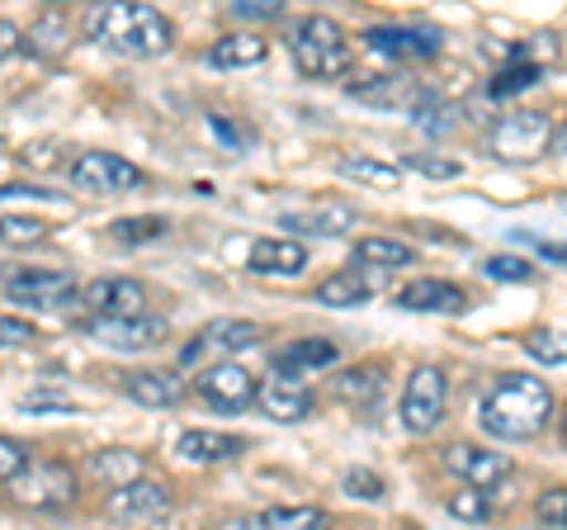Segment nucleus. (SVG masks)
I'll return each mask as SVG.
<instances>
[{
  "mask_svg": "<svg viewBox=\"0 0 567 530\" xmlns=\"http://www.w3.org/2000/svg\"><path fill=\"white\" fill-rule=\"evenodd\" d=\"M548 421H554V388L539 375H525V369H511V375L496 379L483 408H477V427L492 440H506V446L535 440Z\"/></svg>",
  "mask_w": 567,
  "mask_h": 530,
  "instance_id": "obj_1",
  "label": "nucleus"
},
{
  "mask_svg": "<svg viewBox=\"0 0 567 530\" xmlns=\"http://www.w3.org/2000/svg\"><path fill=\"white\" fill-rule=\"evenodd\" d=\"M85 33L118 58H162L175 43L171 20L156 6H128V0H104L85 10Z\"/></svg>",
  "mask_w": 567,
  "mask_h": 530,
  "instance_id": "obj_2",
  "label": "nucleus"
},
{
  "mask_svg": "<svg viewBox=\"0 0 567 530\" xmlns=\"http://www.w3.org/2000/svg\"><path fill=\"white\" fill-rule=\"evenodd\" d=\"M289 52L293 67L312 81H336L354 67V43L350 33L331 20V14H308L289 29Z\"/></svg>",
  "mask_w": 567,
  "mask_h": 530,
  "instance_id": "obj_3",
  "label": "nucleus"
},
{
  "mask_svg": "<svg viewBox=\"0 0 567 530\" xmlns=\"http://www.w3.org/2000/svg\"><path fill=\"white\" fill-rule=\"evenodd\" d=\"M14 507L29 511H66L81 498V479L76 469L62 465V459H29V465L6 483Z\"/></svg>",
  "mask_w": 567,
  "mask_h": 530,
  "instance_id": "obj_4",
  "label": "nucleus"
},
{
  "mask_svg": "<svg viewBox=\"0 0 567 530\" xmlns=\"http://www.w3.org/2000/svg\"><path fill=\"white\" fill-rule=\"evenodd\" d=\"M548 143H563L558 137V123L548 119L544 110H516V114H502L492 123V133H487V147L496 162H539V156L548 152Z\"/></svg>",
  "mask_w": 567,
  "mask_h": 530,
  "instance_id": "obj_5",
  "label": "nucleus"
},
{
  "mask_svg": "<svg viewBox=\"0 0 567 530\" xmlns=\"http://www.w3.org/2000/svg\"><path fill=\"white\" fill-rule=\"evenodd\" d=\"M6 298L33 313H71L81 304V285L71 271H10L6 275Z\"/></svg>",
  "mask_w": 567,
  "mask_h": 530,
  "instance_id": "obj_6",
  "label": "nucleus"
},
{
  "mask_svg": "<svg viewBox=\"0 0 567 530\" xmlns=\"http://www.w3.org/2000/svg\"><path fill=\"white\" fill-rule=\"evenodd\" d=\"M450 408V379L440 365H416L402 384V427L412 436H431Z\"/></svg>",
  "mask_w": 567,
  "mask_h": 530,
  "instance_id": "obj_7",
  "label": "nucleus"
},
{
  "mask_svg": "<svg viewBox=\"0 0 567 530\" xmlns=\"http://www.w3.org/2000/svg\"><path fill=\"white\" fill-rule=\"evenodd\" d=\"M142 181H147L142 166H133L128 156H118V152H81L76 162H71V185L85 194H128Z\"/></svg>",
  "mask_w": 567,
  "mask_h": 530,
  "instance_id": "obj_8",
  "label": "nucleus"
},
{
  "mask_svg": "<svg viewBox=\"0 0 567 530\" xmlns=\"http://www.w3.org/2000/svg\"><path fill=\"white\" fill-rule=\"evenodd\" d=\"M256 388H260V379L237 360H218V365H208L204 375L194 379V394H199L208 408H218V412H246L256 402Z\"/></svg>",
  "mask_w": 567,
  "mask_h": 530,
  "instance_id": "obj_9",
  "label": "nucleus"
},
{
  "mask_svg": "<svg viewBox=\"0 0 567 530\" xmlns=\"http://www.w3.org/2000/svg\"><path fill=\"white\" fill-rule=\"evenodd\" d=\"M171 507H175V498H171L166 483L137 479V483H123L104 498V517L118 521V526H152V521L171 517Z\"/></svg>",
  "mask_w": 567,
  "mask_h": 530,
  "instance_id": "obj_10",
  "label": "nucleus"
},
{
  "mask_svg": "<svg viewBox=\"0 0 567 530\" xmlns=\"http://www.w3.org/2000/svg\"><path fill=\"white\" fill-rule=\"evenodd\" d=\"M85 332L110 350H152L171 337V323L156 313H137V317H85Z\"/></svg>",
  "mask_w": 567,
  "mask_h": 530,
  "instance_id": "obj_11",
  "label": "nucleus"
},
{
  "mask_svg": "<svg viewBox=\"0 0 567 530\" xmlns=\"http://www.w3.org/2000/svg\"><path fill=\"white\" fill-rule=\"evenodd\" d=\"M360 43L388 62H431L440 52V33L416 29V24H374V29H364Z\"/></svg>",
  "mask_w": 567,
  "mask_h": 530,
  "instance_id": "obj_12",
  "label": "nucleus"
},
{
  "mask_svg": "<svg viewBox=\"0 0 567 530\" xmlns=\"http://www.w3.org/2000/svg\"><path fill=\"white\" fill-rule=\"evenodd\" d=\"M445 469L454 473L464 488H477V492H487L496 488L511 473V459L502 450H487V446H473V440H454V446H445Z\"/></svg>",
  "mask_w": 567,
  "mask_h": 530,
  "instance_id": "obj_13",
  "label": "nucleus"
},
{
  "mask_svg": "<svg viewBox=\"0 0 567 530\" xmlns=\"http://www.w3.org/2000/svg\"><path fill=\"white\" fill-rule=\"evenodd\" d=\"M360 227V208L354 204H312V208H293V214H279V233H303V237H346Z\"/></svg>",
  "mask_w": 567,
  "mask_h": 530,
  "instance_id": "obj_14",
  "label": "nucleus"
},
{
  "mask_svg": "<svg viewBox=\"0 0 567 530\" xmlns=\"http://www.w3.org/2000/svg\"><path fill=\"white\" fill-rule=\"evenodd\" d=\"M81 304L91 308V317H137V313H147V289L128 275H110V279L85 285Z\"/></svg>",
  "mask_w": 567,
  "mask_h": 530,
  "instance_id": "obj_15",
  "label": "nucleus"
},
{
  "mask_svg": "<svg viewBox=\"0 0 567 530\" xmlns=\"http://www.w3.org/2000/svg\"><path fill=\"white\" fill-rule=\"evenodd\" d=\"M398 308L402 313H445V317H458V313H468V294L458 289L454 279L416 275L412 285L398 289Z\"/></svg>",
  "mask_w": 567,
  "mask_h": 530,
  "instance_id": "obj_16",
  "label": "nucleus"
},
{
  "mask_svg": "<svg viewBox=\"0 0 567 530\" xmlns=\"http://www.w3.org/2000/svg\"><path fill=\"white\" fill-rule=\"evenodd\" d=\"M256 402L260 412L270 421H284V427H293V421H308L312 412V388L303 379H289V375H270L260 388H256Z\"/></svg>",
  "mask_w": 567,
  "mask_h": 530,
  "instance_id": "obj_17",
  "label": "nucleus"
},
{
  "mask_svg": "<svg viewBox=\"0 0 567 530\" xmlns=\"http://www.w3.org/2000/svg\"><path fill=\"white\" fill-rule=\"evenodd\" d=\"M246 265H251V275H265V279H293L308 265V246L298 237H256Z\"/></svg>",
  "mask_w": 567,
  "mask_h": 530,
  "instance_id": "obj_18",
  "label": "nucleus"
},
{
  "mask_svg": "<svg viewBox=\"0 0 567 530\" xmlns=\"http://www.w3.org/2000/svg\"><path fill=\"white\" fill-rule=\"evenodd\" d=\"M118 384L133 402H142V408H181L185 394H189L181 384V375H171V369H128Z\"/></svg>",
  "mask_w": 567,
  "mask_h": 530,
  "instance_id": "obj_19",
  "label": "nucleus"
},
{
  "mask_svg": "<svg viewBox=\"0 0 567 530\" xmlns=\"http://www.w3.org/2000/svg\"><path fill=\"white\" fill-rule=\"evenodd\" d=\"M260 337H265V327L251 323V317H213V323L199 332V337L185 346V360H194L204 346H208V350H227V356H237V350L256 346Z\"/></svg>",
  "mask_w": 567,
  "mask_h": 530,
  "instance_id": "obj_20",
  "label": "nucleus"
},
{
  "mask_svg": "<svg viewBox=\"0 0 567 530\" xmlns=\"http://www.w3.org/2000/svg\"><path fill=\"white\" fill-rule=\"evenodd\" d=\"M341 360V346L327 342V337H303V342H289L275 356V375H289V379H303V375H322Z\"/></svg>",
  "mask_w": 567,
  "mask_h": 530,
  "instance_id": "obj_21",
  "label": "nucleus"
},
{
  "mask_svg": "<svg viewBox=\"0 0 567 530\" xmlns=\"http://www.w3.org/2000/svg\"><path fill=\"white\" fill-rule=\"evenodd\" d=\"M246 450V440L233 436V431H208V427H194L175 440V455L185 459V465H227V459H237Z\"/></svg>",
  "mask_w": 567,
  "mask_h": 530,
  "instance_id": "obj_22",
  "label": "nucleus"
},
{
  "mask_svg": "<svg viewBox=\"0 0 567 530\" xmlns=\"http://www.w3.org/2000/svg\"><path fill=\"white\" fill-rule=\"evenodd\" d=\"M270 58V43L260 39V33H227L208 48V67H218V72H246V67H260Z\"/></svg>",
  "mask_w": 567,
  "mask_h": 530,
  "instance_id": "obj_23",
  "label": "nucleus"
},
{
  "mask_svg": "<svg viewBox=\"0 0 567 530\" xmlns=\"http://www.w3.org/2000/svg\"><path fill=\"white\" fill-rule=\"evenodd\" d=\"M350 261L364 271H406V265H416V246L402 237H360Z\"/></svg>",
  "mask_w": 567,
  "mask_h": 530,
  "instance_id": "obj_24",
  "label": "nucleus"
},
{
  "mask_svg": "<svg viewBox=\"0 0 567 530\" xmlns=\"http://www.w3.org/2000/svg\"><path fill=\"white\" fill-rule=\"evenodd\" d=\"M369 298H374V279L364 271H336L317 285V304L327 308H364Z\"/></svg>",
  "mask_w": 567,
  "mask_h": 530,
  "instance_id": "obj_25",
  "label": "nucleus"
},
{
  "mask_svg": "<svg viewBox=\"0 0 567 530\" xmlns=\"http://www.w3.org/2000/svg\"><path fill=\"white\" fill-rule=\"evenodd\" d=\"M327 526L331 517L322 507H265L241 521V530H327Z\"/></svg>",
  "mask_w": 567,
  "mask_h": 530,
  "instance_id": "obj_26",
  "label": "nucleus"
},
{
  "mask_svg": "<svg viewBox=\"0 0 567 530\" xmlns=\"http://www.w3.org/2000/svg\"><path fill=\"white\" fill-rule=\"evenodd\" d=\"M52 223L39 214H0V246L10 252H33V246H48Z\"/></svg>",
  "mask_w": 567,
  "mask_h": 530,
  "instance_id": "obj_27",
  "label": "nucleus"
},
{
  "mask_svg": "<svg viewBox=\"0 0 567 530\" xmlns=\"http://www.w3.org/2000/svg\"><path fill=\"white\" fill-rule=\"evenodd\" d=\"M336 171H341L346 181H360V185H374V190H398L402 185V166L383 162V156H341Z\"/></svg>",
  "mask_w": 567,
  "mask_h": 530,
  "instance_id": "obj_28",
  "label": "nucleus"
},
{
  "mask_svg": "<svg viewBox=\"0 0 567 530\" xmlns=\"http://www.w3.org/2000/svg\"><path fill=\"white\" fill-rule=\"evenodd\" d=\"M336 398L354 402V408H374V402L383 398V369L364 365V369H346V375H336Z\"/></svg>",
  "mask_w": 567,
  "mask_h": 530,
  "instance_id": "obj_29",
  "label": "nucleus"
},
{
  "mask_svg": "<svg viewBox=\"0 0 567 530\" xmlns=\"http://www.w3.org/2000/svg\"><path fill=\"white\" fill-rule=\"evenodd\" d=\"M350 95L364 104H412L421 91H416V81H406V77H369V81H354Z\"/></svg>",
  "mask_w": 567,
  "mask_h": 530,
  "instance_id": "obj_30",
  "label": "nucleus"
},
{
  "mask_svg": "<svg viewBox=\"0 0 567 530\" xmlns=\"http://www.w3.org/2000/svg\"><path fill=\"white\" fill-rule=\"evenodd\" d=\"M110 237H114L118 246H147V242H162V237H171V218H162V214L114 218V223H110Z\"/></svg>",
  "mask_w": 567,
  "mask_h": 530,
  "instance_id": "obj_31",
  "label": "nucleus"
},
{
  "mask_svg": "<svg viewBox=\"0 0 567 530\" xmlns=\"http://www.w3.org/2000/svg\"><path fill=\"white\" fill-rule=\"evenodd\" d=\"M91 473L104 483H114V488L137 483L142 479V455L137 450H104V455L91 459Z\"/></svg>",
  "mask_w": 567,
  "mask_h": 530,
  "instance_id": "obj_32",
  "label": "nucleus"
},
{
  "mask_svg": "<svg viewBox=\"0 0 567 530\" xmlns=\"http://www.w3.org/2000/svg\"><path fill=\"white\" fill-rule=\"evenodd\" d=\"M483 275L496 279V285H525V279L535 275V265H529L525 256L502 252V256H487V261H483Z\"/></svg>",
  "mask_w": 567,
  "mask_h": 530,
  "instance_id": "obj_33",
  "label": "nucleus"
},
{
  "mask_svg": "<svg viewBox=\"0 0 567 530\" xmlns=\"http://www.w3.org/2000/svg\"><path fill=\"white\" fill-rule=\"evenodd\" d=\"M341 488L350 492V498H360V502H383L388 498V483H383V473H374V469H346V479H341Z\"/></svg>",
  "mask_w": 567,
  "mask_h": 530,
  "instance_id": "obj_34",
  "label": "nucleus"
},
{
  "mask_svg": "<svg viewBox=\"0 0 567 530\" xmlns=\"http://www.w3.org/2000/svg\"><path fill=\"white\" fill-rule=\"evenodd\" d=\"M454 119H458V110H454L450 100H440V95L425 100V104H416V123H421L425 133H450Z\"/></svg>",
  "mask_w": 567,
  "mask_h": 530,
  "instance_id": "obj_35",
  "label": "nucleus"
},
{
  "mask_svg": "<svg viewBox=\"0 0 567 530\" xmlns=\"http://www.w3.org/2000/svg\"><path fill=\"white\" fill-rule=\"evenodd\" d=\"M445 507H450V517H458V521H487V511H492L487 492H477V488H458Z\"/></svg>",
  "mask_w": 567,
  "mask_h": 530,
  "instance_id": "obj_36",
  "label": "nucleus"
},
{
  "mask_svg": "<svg viewBox=\"0 0 567 530\" xmlns=\"http://www.w3.org/2000/svg\"><path fill=\"white\" fill-rule=\"evenodd\" d=\"M544 72H539V67L535 62H525V67H506V72L502 77H496L492 81V95L496 100H502V95H516V91H529V85H535Z\"/></svg>",
  "mask_w": 567,
  "mask_h": 530,
  "instance_id": "obj_37",
  "label": "nucleus"
},
{
  "mask_svg": "<svg viewBox=\"0 0 567 530\" xmlns=\"http://www.w3.org/2000/svg\"><path fill=\"white\" fill-rule=\"evenodd\" d=\"M29 342H39V327H33L29 317L0 313V350H14V346H29Z\"/></svg>",
  "mask_w": 567,
  "mask_h": 530,
  "instance_id": "obj_38",
  "label": "nucleus"
},
{
  "mask_svg": "<svg viewBox=\"0 0 567 530\" xmlns=\"http://www.w3.org/2000/svg\"><path fill=\"white\" fill-rule=\"evenodd\" d=\"M406 166L421 171V175H431V181H458V175H464V166H458V162H445V156H425V152H412V156H406Z\"/></svg>",
  "mask_w": 567,
  "mask_h": 530,
  "instance_id": "obj_39",
  "label": "nucleus"
},
{
  "mask_svg": "<svg viewBox=\"0 0 567 530\" xmlns=\"http://www.w3.org/2000/svg\"><path fill=\"white\" fill-rule=\"evenodd\" d=\"M529 356H535V360H544V365H563L567 360V350H563V337H558V332H529Z\"/></svg>",
  "mask_w": 567,
  "mask_h": 530,
  "instance_id": "obj_40",
  "label": "nucleus"
},
{
  "mask_svg": "<svg viewBox=\"0 0 567 530\" xmlns=\"http://www.w3.org/2000/svg\"><path fill=\"white\" fill-rule=\"evenodd\" d=\"M233 14L246 24H275V20H284V6L279 0H237Z\"/></svg>",
  "mask_w": 567,
  "mask_h": 530,
  "instance_id": "obj_41",
  "label": "nucleus"
},
{
  "mask_svg": "<svg viewBox=\"0 0 567 530\" xmlns=\"http://www.w3.org/2000/svg\"><path fill=\"white\" fill-rule=\"evenodd\" d=\"M24 465H29V450L14 436H0V488H6Z\"/></svg>",
  "mask_w": 567,
  "mask_h": 530,
  "instance_id": "obj_42",
  "label": "nucleus"
},
{
  "mask_svg": "<svg viewBox=\"0 0 567 530\" xmlns=\"http://www.w3.org/2000/svg\"><path fill=\"white\" fill-rule=\"evenodd\" d=\"M563 498H567L563 488H548L544 498H539V521H548L554 530H563V517H567V502Z\"/></svg>",
  "mask_w": 567,
  "mask_h": 530,
  "instance_id": "obj_43",
  "label": "nucleus"
},
{
  "mask_svg": "<svg viewBox=\"0 0 567 530\" xmlns=\"http://www.w3.org/2000/svg\"><path fill=\"white\" fill-rule=\"evenodd\" d=\"M20 408H24V412H43V408H62V412H71L76 402H71L66 394H24V398H20Z\"/></svg>",
  "mask_w": 567,
  "mask_h": 530,
  "instance_id": "obj_44",
  "label": "nucleus"
},
{
  "mask_svg": "<svg viewBox=\"0 0 567 530\" xmlns=\"http://www.w3.org/2000/svg\"><path fill=\"white\" fill-rule=\"evenodd\" d=\"M20 48H24V29L14 24V20H0V62L14 58Z\"/></svg>",
  "mask_w": 567,
  "mask_h": 530,
  "instance_id": "obj_45",
  "label": "nucleus"
},
{
  "mask_svg": "<svg viewBox=\"0 0 567 530\" xmlns=\"http://www.w3.org/2000/svg\"><path fill=\"white\" fill-rule=\"evenodd\" d=\"M48 152H58V143H52V137H39V143H29V147L20 152V162H24V166H52Z\"/></svg>",
  "mask_w": 567,
  "mask_h": 530,
  "instance_id": "obj_46",
  "label": "nucleus"
},
{
  "mask_svg": "<svg viewBox=\"0 0 567 530\" xmlns=\"http://www.w3.org/2000/svg\"><path fill=\"white\" fill-rule=\"evenodd\" d=\"M0 152H6V133H0Z\"/></svg>",
  "mask_w": 567,
  "mask_h": 530,
  "instance_id": "obj_47",
  "label": "nucleus"
}]
</instances>
